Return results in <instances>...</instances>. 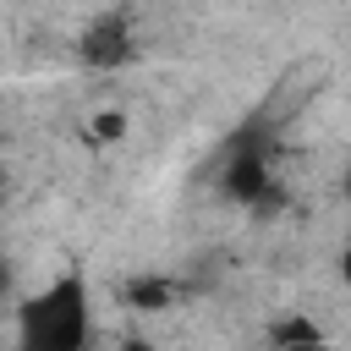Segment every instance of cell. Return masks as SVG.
<instances>
[{
    "mask_svg": "<svg viewBox=\"0 0 351 351\" xmlns=\"http://www.w3.org/2000/svg\"><path fill=\"white\" fill-rule=\"evenodd\" d=\"M93 340V307L88 280L77 269H60L16 307V351H88Z\"/></svg>",
    "mask_w": 351,
    "mask_h": 351,
    "instance_id": "1",
    "label": "cell"
},
{
    "mask_svg": "<svg viewBox=\"0 0 351 351\" xmlns=\"http://www.w3.org/2000/svg\"><path fill=\"white\" fill-rule=\"evenodd\" d=\"M324 77H329V71H324V60H296V66H291L269 93H263V104H258V115H252V121H258L263 132L291 126V121L313 104V93H318V82H324Z\"/></svg>",
    "mask_w": 351,
    "mask_h": 351,
    "instance_id": "2",
    "label": "cell"
},
{
    "mask_svg": "<svg viewBox=\"0 0 351 351\" xmlns=\"http://www.w3.org/2000/svg\"><path fill=\"white\" fill-rule=\"evenodd\" d=\"M132 16L121 11V5H110V11H99L88 27H82V38H77V55H82V66H93V71H121L126 60H132Z\"/></svg>",
    "mask_w": 351,
    "mask_h": 351,
    "instance_id": "3",
    "label": "cell"
},
{
    "mask_svg": "<svg viewBox=\"0 0 351 351\" xmlns=\"http://www.w3.org/2000/svg\"><path fill=\"white\" fill-rule=\"evenodd\" d=\"M126 296H132L137 307H148V313H154V307H165V302H176V285H170V280H137V285H132Z\"/></svg>",
    "mask_w": 351,
    "mask_h": 351,
    "instance_id": "4",
    "label": "cell"
},
{
    "mask_svg": "<svg viewBox=\"0 0 351 351\" xmlns=\"http://www.w3.org/2000/svg\"><path fill=\"white\" fill-rule=\"evenodd\" d=\"M313 335H318V324H307V318H285L269 329V340H313Z\"/></svg>",
    "mask_w": 351,
    "mask_h": 351,
    "instance_id": "5",
    "label": "cell"
},
{
    "mask_svg": "<svg viewBox=\"0 0 351 351\" xmlns=\"http://www.w3.org/2000/svg\"><path fill=\"white\" fill-rule=\"evenodd\" d=\"M269 351H329V340L324 335H313V340H269Z\"/></svg>",
    "mask_w": 351,
    "mask_h": 351,
    "instance_id": "6",
    "label": "cell"
},
{
    "mask_svg": "<svg viewBox=\"0 0 351 351\" xmlns=\"http://www.w3.org/2000/svg\"><path fill=\"white\" fill-rule=\"evenodd\" d=\"M110 351H159V346L143 340V335H132V340H121V346H110Z\"/></svg>",
    "mask_w": 351,
    "mask_h": 351,
    "instance_id": "7",
    "label": "cell"
},
{
    "mask_svg": "<svg viewBox=\"0 0 351 351\" xmlns=\"http://www.w3.org/2000/svg\"><path fill=\"white\" fill-rule=\"evenodd\" d=\"M93 132H99V137H115V132H121V115H99V126H93Z\"/></svg>",
    "mask_w": 351,
    "mask_h": 351,
    "instance_id": "8",
    "label": "cell"
},
{
    "mask_svg": "<svg viewBox=\"0 0 351 351\" xmlns=\"http://www.w3.org/2000/svg\"><path fill=\"white\" fill-rule=\"evenodd\" d=\"M340 280H346V285H351V247H346V252H340Z\"/></svg>",
    "mask_w": 351,
    "mask_h": 351,
    "instance_id": "9",
    "label": "cell"
},
{
    "mask_svg": "<svg viewBox=\"0 0 351 351\" xmlns=\"http://www.w3.org/2000/svg\"><path fill=\"white\" fill-rule=\"evenodd\" d=\"M346 192H351V170H346Z\"/></svg>",
    "mask_w": 351,
    "mask_h": 351,
    "instance_id": "10",
    "label": "cell"
}]
</instances>
